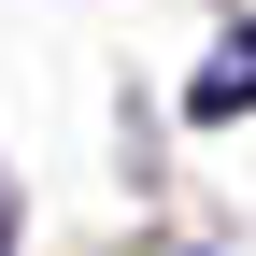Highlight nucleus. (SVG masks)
Here are the masks:
<instances>
[{"instance_id":"1","label":"nucleus","mask_w":256,"mask_h":256,"mask_svg":"<svg viewBox=\"0 0 256 256\" xmlns=\"http://www.w3.org/2000/svg\"><path fill=\"white\" fill-rule=\"evenodd\" d=\"M185 114H200V128H228V114H256V28H228V43L200 57V86H185Z\"/></svg>"},{"instance_id":"2","label":"nucleus","mask_w":256,"mask_h":256,"mask_svg":"<svg viewBox=\"0 0 256 256\" xmlns=\"http://www.w3.org/2000/svg\"><path fill=\"white\" fill-rule=\"evenodd\" d=\"M0 256H14V214H0Z\"/></svg>"}]
</instances>
